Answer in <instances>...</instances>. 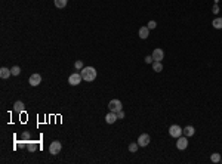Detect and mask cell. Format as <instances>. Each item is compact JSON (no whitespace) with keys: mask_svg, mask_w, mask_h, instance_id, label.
I'll use <instances>...</instances> for the list:
<instances>
[{"mask_svg":"<svg viewBox=\"0 0 222 164\" xmlns=\"http://www.w3.org/2000/svg\"><path fill=\"white\" fill-rule=\"evenodd\" d=\"M82 77H83V80L85 82H94L95 78H96V70H95L94 67H85V68H82Z\"/></svg>","mask_w":222,"mask_h":164,"instance_id":"1","label":"cell"},{"mask_svg":"<svg viewBox=\"0 0 222 164\" xmlns=\"http://www.w3.org/2000/svg\"><path fill=\"white\" fill-rule=\"evenodd\" d=\"M182 133H184V129H181L178 124H172L170 127H169V135H170L172 138H179V136H182Z\"/></svg>","mask_w":222,"mask_h":164,"instance_id":"2","label":"cell"},{"mask_svg":"<svg viewBox=\"0 0 222 164\" xmlns=\"http://www.w3.org/2000/svg\"><path fill=\"white\" fill-rule=\"evenodd\" d=\"M108 109L113 111V113H119L123 109V105H121V102H120L119 99H113L110 101V104H108Z\"/></svg>","mask_w":222,"mask_h":164,"instance_id":"3","label":"cell"},{"mask_svg":"<svg viewBox=\"0 0 222 164\" xmlns=\"http://www.w3.org/2000/svg\"><path fill=\"white\" fill-rule=\"evenodd\" d=\"M61 149H62V145H61L59 140H53L51 145H49V152H51L52 155H56V154H59Z\"/></svg>","mask_w":222,"mask_h":164,"instance_id":"4","label":"cell"},{"mask_svg":"<svg viewBox=\"0 0 222 164\" xmlns=\"http://www.w3.org/2000/svg\"><path fill=\"white\" fill-rule=\"evenodd\" d=\"M82 80H83V77H82V74L80 73H73L68 77V83L71 84V86H77V84H80Z\"/></svg>","mask_w":222,"mask_h":164,"instance_id":"5","label":"cell"},{"mask_svg":"<svg viewBox=\"0 0 222 164\" xmlns=\"http://www.w3.org/2000/svg\"><path fill=\"white\" fill-rule=\"evenodd\" d=\"M150 135H147V133H142V135H139V138H138V145L139 147H147L148 143H150Z\"/></svg>","mask_w":222,"mask_h":164,"instance_id":"6","label":"cell"},{"mask_svg":"<svg viewBox=\"0 0 222 164\" xmlns=\"http://www.w3.org/2000/svg\"><path fill=\"white\" fill-rule=\"evenodd\" d=\"M28 82H30V84H31L33 87H36V86H39V84L42 83V75H40V74H33Z\"/></svg>","mask_w":222,"mask_h":164,"instance_id":"7","label":"cell"},{"mask_svg":"<svg viewBox=\"0 0 222 164\" xmlns=\"http://www.w3.org/2000/svg\"><path fill=\"white\" fill-rule=\"evenodd\" d=\"M187 147H188V139H187V136H185V138L179 136V138H178V142H176V148L182 151V149H187Z\"/></svg>","mask_w":222,"mask_h":164,"instance_id":"8","label":"cell"},{"mask_svg":"<svg viewBox=\"0 0 222 164\" xmlns=\"http://www.w3.org/2000/svg\"><path fill=\"white\" fill-rule=\"evenodd\" d=\"M151 56H153L154 61H160L162 62L163 58H164V52H163V49H154Z\"/></svg>","mask_w":222,"mask_h":164,"instance_id":"9","label":"cell"},{"mask_svg":"<svg viewBox=\"0 0 222 164\" xmlns=\"http://www.w3.org/2000/svg\"><path fill=\"white\" fill-rule=\"evenodd\" d=\"M13 111L18 113V114L24 113V111H25V105H24V102H22V101H17V102L13 104Z\"/></svg>","mask_w":222,"mask_h":164,"instance_id":"10","label":"cell"},{"mask_svg":"<svg viewBox=\"0 0 222 164\" xmlns=\"http://www.w3.org/2000/svg\"><path fill=\"white\" fill-rule=\"evenodd\" d=\"M116 120H119V117H117V113H113V111H110L108 114L105 115V121H107L108 124L116 123Z\"/></svg>","mask_w":222,"mask_h":164,"instance_id":"11","label":"cell"},{"mask_svg":"<svg viewBox=\"0 0 222 164\" xmlns=\"http://www.w3.org/2000/svg\"><path fill=\"white\" fill-rule=\"evenodd\" d=\"M138 34H139V37H141L142 40H145L147 37L150 36V28H148V27H141L139 31H138Z\"/></svg>","mask_w":222,"mask_h":164,"instance_id":"12","label":"cell"},{"mask_svg":"<svg viewBox=\"0 0 222 164\" xmlns=\"http://www.w3.org/2000/svg\"><path fill=\"white\" fill-rule=\"evenodd\" d=\"M9 75H12V71L9 68H6V67H2L0 68V77L2 78H9Z\"/></svg>","mask_w":222,"mask_h":164,"instance_id":"13","label":"cell"},{"mask_svg":"<svg viewBox=\"0 0 222 164\" xmlns=\"http://www.w3.org/2000/svg\"><path fill=\"white\" fill-rule=\"evenodd\" d=\"M27 149H28L30 152H34V151H37V149H39V145H37V142H33V140L30 139L28 142H27Z\"/></svg>","mask_w":222,"mask_h":164,"instance_id":"14","label":"cell"},{"mask_svg":"<svg viewBox=\"0 0 222 164\" xmlns=\"http://www.w3.org/2000/svg\"><path fill=\"white\" fill-rule=\"evenodd\" d=\"M196 133V129L193 127V126H187L185 129H184V135L187 136V138H189V136H193Z\"/></svg>","mask_w":222,"mask_h":164,"instance_id":"15","label":"cell"},{"mask_svg":"<svg viewBox=\"0 0 222 164\" xmlns=\"http://www.w3.org/2000/svg\"><path fill=\"white\" fill-rule=\"evenodd\" d=\"M212 25L216 30H222V18H215L213 21H212Z\"/></svg>","mask_w":222,"mask_h":164,"instance_id":"16","label":"cell"},{"mask_svg":"<svg viewBox=\"0 0 222 164\" xmlns=\"http://www.w3.org/2000/svg\"><path fill=\"white\" fill-rule=\"evenodd\" d=\"M153 70L155 71V73H160V71H163V64L160 62V61H154V62H153Z\"/></svg>","mask_w":222,"mask_h":164,"instance_id":"17","label":"cell"},{"mask_svg":"<svg viewBox=\"0 0 222 164\" xmlns=\"http://www.w3.org/2000/svg\"><path fill=\"white\" fill-rule=\"evenodd\" d=\"M67 3H68V0H55V6L58 9H62L67 6Z\"/></svg>","mask_w":222,"mask_h":164,"instance_id":"18","label":"cell"},{"mask_svg":"<svg viewBox=\"0 0 222 164\" xmlns=\"http://www.w3.org/2000/svg\"><path fill=\"white\" fill-rule=\"evenodd\" d=\"M210 160H212V163H219V161H221V154H218V152L212 154Z\"/></svg>","mask_w":222,"mask_h":164,"instance_id":"19","label":"cell"},{"mask_svg":"<svg viewBox=\"0 0 222 164\" xmlns=\"http://www.w3.org/2000/svg\"><path fill=\"white\" fill-rule=\"evenodd\" d=\"M138 147H139V145H138V142H132V143L129 145V151H130V152H136Z\"/></svg>","mask_w":222,"mask_h":164,"instance_id":"20","label":"cell"},{"mask_svg":"<svg viewBox=\"0 0 222 164\" xmlns=\"http://www.w3.org/2000/svg\"><path fill=\"white\" fill-rule=\"evenodd\" d=\"M10 71H12V75H19V73H21V68L18 65H15V67H12L10 68Z\"/></svg>","mask_w":222,"mask_h":164,"instance_id":"21","label":"cell"},{"mask_svg":"<svg viewBox=\"0 0 222 164\" xmlns=\"http://www.w3.org/2000/svg\"><path fill=\"white\" fill-rule=\"evenodd\" d=\"M21 139H24V140H30L31 138H30V133L28 132H24L22 135H21Z\"/></svg>","mask_w":222,"mask_h":164,"instance_id":"22","label":"cell"},{"mask_svg":"<svg viewBox=\"0 0 222 164\" xmlns=\"http://www.w3.org/2000/svg\"><path fill=\"white\" fill-rule=\"evenodd\" d=\"M74 67H76L77 70H82V68H85V67H83V62H82V61H76V62H74Z\"/></svg>","mask_w":222,"mask_h":164,"instance_id":"23","label":"cell"},{"mask_svg":"<svg viewBox=\"0 0 222 164\" xmlns=\"http://www.w3.org/2000/svg\"><path fill=\"white\" fill-rule=\"evenodd\" d=\"M147 27H148L150 30H154V28L157 27V22H155V21H150V22H148V25H147Z\"/></svg>","mask_w":222,"mask_h":164,"instance_id":"24","label":"cell"},{"mask_svg":"<svg viewBox=\"0 0 222 164\" xmlns=\"http://www.w3.org/2000/svg\"><path fill=\"white\" fill-rule=\"evenodd\" d=\"M212 13H219V6L218 5H215L213 8H212Z\"/></svg>","mask_w":222,"mask_h":164,"instance_id":"25","label":"cell"},{"mask_svg":"<svg viewBox=\"0 0 222 164\" xmlns=\"http://www.w3.org/2000/svg\"><path fill=\"white\" fill-rule=\"evenodd\" d=\"M145 62H147V64H151V62H154L153 56H145Z\"/></svg>","mask_w":222,"mask_h":164,"instance_id":"26","label":"cell"},{"mask_svg":"<svg viewBox=\"0 0 222 164\" xmlns=\"http://www.w3.org/2000/svg\"><path fill=\"white\" fill-rule=\"evenodd\" d=\"M117 117H119V120H121V118H124V113H123V109L117 113Z\"/></svg>","mask_w":222,"mask_h":164,"instance_id":"27","label":"cell"}]
</instances>
